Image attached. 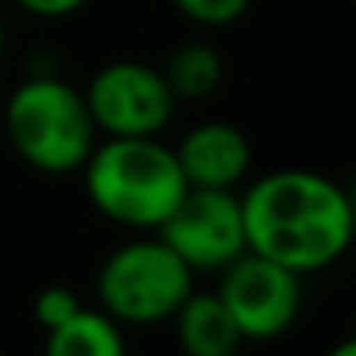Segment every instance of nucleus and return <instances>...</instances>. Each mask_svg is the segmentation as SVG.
<instances>
[{
    "mask_svg": "<svg viewBox=\"0 0 356 356\" xmlns=\"http://www.w3.org/2000/svg\"><path fill=\"white\" fill-rule=\"evenodd\" d=\"M325 356H356V341H348V337H345V341H337V345H333Z\"/></svg>",
    "mask_w": 356,
    "mask_h": 356,
    "instance_id": "nucleus-15",
    "label": "nucleus"
},
{
    "mask_svg": "<svg viewBox=\"0 0 356 356\" xmlns=\"http://www.w3.org/2000/svg\"><path fill=\"white\" fill-rule=\"evenodd\" d=\"M195 291V272L157 234H138L104 257L96 307L119 325H161Z\"/></svg>",
    "mask_w": 356,
    "mask_h": 356,
    "instance_id": "nucleus-4",
    "label": "nucleus"
},
{
    "mask_svg": "<svg viewBox=\"0 0 356 356\" xmlns=\"http://www.w3.org/2000/svg\"><path fill=\"white\" fill-rule=\"evenodd\" d=\"M81 307H85V302H81V295L73 291V287H65V284L42 287V291L35 295V322H39L42 330H54V325L70 322Z\"/></svg>",
    "mask_w": 356,
    "mask_h": 356,
    "instance_id": "nucleus-13",
    "label": "nucleus"
},
{
    "mask_svg": "<svg viewBox=\"0 0 356 356\" xmlns=\"http://www.w3.org/2000/svg\"><path fill=\"white\" fill-rule=\"evenodd\" d=\"M100 138H157L177 119V96L161 65L119 58L88 77L81 88Z\"/></svg>",
    "mask_w": 356,
    "mask_h": 356,
    "instance_id": "nucleus-5",
    "label": "nucleus"
},
{
    "mask_svg": "<svg viewBox=\"0 0 356 356\" xmlns=\"http://www.w3.org/2000/svg\"><path fill=\"white\" fill-rule=\"evenodd\" d=\"M85 195L108 222L138 234H154L180 195L188 180L177 165L169 142L157 138H100L81 165Z\"/></svg>",
    "mask_w": 356,
    "mask_h": 356,
    "instance_id": "nucleus-2",
    "label": "nucleus"
},
{
    "mask_svg": "<svg viewBox=\"0 0 356 356\" xmlns=\"http://www.w3.org/2000/svg\"><path fill=\"white\" fill-rule=\"evenodd\" d=\"M4 138L24 165L47 177L81 172L100 142L85 92L58 73H31L4 100Z\"/></svg>",
    "mask_w": 356,
    "mask_h": 356,
    "instance_id": "nucleus-3",
    "label": "nucleus"
},
{
    "mask_svg": "<svg viewBox=\"0 0 356 356\" xmlns=\"http://www.w3.org/2000/svg\"><path fill=\"white\" fill-rule=\"evenodd\" d=\"M245 249L310 276L337 264L353 245V195L314 169H272L238 188Z\"/></svg>",
    "mask_w": 356,
    "mask_h": 356,
    "instance_id": "nucleus-1",
    "label": "nucleus"
},
{
    "mask_svg": "<svg viewBox=\"0 0 356 356\" xmlns=\"http://www.w3.org/2000/svg\"><path fill=\"white\" fill-rule=\"evenodd\" d=\"M12 4L35 19H70L85 8L88 0H12Z\"/></svg>",
    "mask_w": 356,
    "mask_h": 356,
    "instance_id": "nucleus-14",
    "label": "nucleus"
},
{
    "mask_svg": "<svg viewBox=\"0 0 356 356\" xmlns=\"http://www.w3.org/2000/svg\"><path fill=\"white\" fill-rule=\"evenodd\" d=\"M169 322H172V333H177V345L184 356H238L241 345H245L234 318L226 314V307L218 302L215 291H200L195 287Z\"/></svg>",
    "mask_w": 356,
    "mask_h": 356,
    "instance_id": "nucleus-9",
    "label": "nucleus"
},
{
    "mask_svg": "<svg viewBox=\"0 0 356 356\" xmlns=\"http://www.w3.org/2000/svg\"><path fill=\"white\" fill-rule=\"evenodd\" d=\"M172 8L195 27H207V31H218V27H230L253 8V0H172Z\"/></svg>",
    "mask_w": 356,
    "mask_h": 356,
    "instance_id": "nucleus-12",
    "label": "nucleus"
},
{
    "mask_svg": "<svg viewBox=\"0 0 356 356\" xmlns=\"http://www.w3.org/2000/svg\"><path fill=\"white\" fill-rule=\"evenodd\" d=\"M157 238L195 272L218 276L230 261L245 253V226H241L238 192L218 188H188L172 215L157 226Z\"/></svg>",
    "mask_w": 356,
    "mask_h": 356,
    "instance_id": "nucleus-7",
    "label": "nucleus"
},
{
    "mask_svg": "<svg viewBox=\"0 0 356 356\" xmlns=\"http://www.w3.org/2000/svg\"><path fill=\"white\" fill-rule=\"evenodd\" d=\"M177 165L184 172L188 188H218V192H238L253 169V146L245 131L226 119H207L192 131L180 134L172 146Z\"/></svg>",
    "mask_w": 356,
    "mask_h": 356,
    "instance_id": "nucleus-8",
    "label": "nucleus"
},
{
    "mask_svg": "<svg viewBox=\"0 0 356 356\" xmlns=\"http://www.w3.org/2000/svg\"><path fill=\"white\" fill-rule=\"evenodd\" d=\"M42 356H127L123 325L100 307H81L70 322L47 330Z\"/></svg>",
    "mask_w": 356,
    "mask_h": 356,
    "instance_id": "nucleus-10",
    "label": "nucleus"
},
{
    "mask_svg": "<svg viewBox=\"0 0 356 356\" xmlns=\"http://www.w3.org/2000/svg\"><path fill=\"white\" fill-rule=\"evenodd\" d=\"M215 295L234 318L241 341H276L302 310V276L245 249L218 272Z\"/></svg>",
    "mask_w": 356,
    "mask_h": 356,
    "instance_id": "nucleus-6",
    "label": "nucleus"
},
{
    "mask_svg": "<svg viewBox=\"0 0 356 356\" xmlns=\"http://www.w3.org/2000/svg\"><path fill=\"white\" fill-rule=\"evenodd\" d=\"M4 50H8V24L0 16V58H4Z\"/></svg>",
    "mask_w": 356,
    "mask_h": 356,
    "instance_id": "nucleus-16",
    "label": "nucleus"
},
{
    "mask_svg": "<svg viewBox=\"0 0 356 356\" xmlns=\"http://www.w3.org/2000/svg\"><path fill=\"white\" fill-rule=\"evenodd\" d=\"M161 73H165V81H169L177 100H207V96L222 85L226 65H222V54H218L211 42L192 39V42H180V47L165 58Z\"/></svg>",
    "mask_w": 356,
    "mask_h": 356,
    "instance_id": "nucleus-11",
    "label": "nucleus"
}]
</instances>
